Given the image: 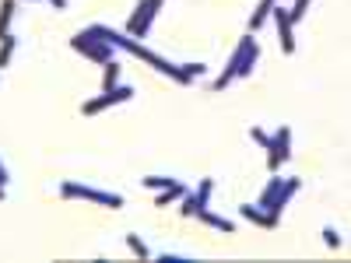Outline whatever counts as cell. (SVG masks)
Masks as SVG:
<instances>
[{"label": "cell", "mask_w": 351, "mask_h": 263, "mask_svg": "<svg viewBox=\"0 0 351 263\" xmlns=\"http://www.w3.org/2000/svg\"><path fill=\"white\" fill-rule=\"evenodd\" d=\"M162 4H165V0H137V8H134V14H130L123 32L130 39H144V36H148V28H152V21H155V14L162 11Z\"/></svg>", "instance_id": "5b68a950"}, {"label": "cell", "mask_w": 351, "mask_h": 263, "mask_svg": "<svg viewBox=\"0 0 351 263\" xmlns=\"http://www.w3.org/2000/svg\"><path fill=\"white\" fill-rule=\"evenodd\" d=\"M130 99H134V88H130V84H116V88H109V92H102V95H95V99H88V102L81 105V116L106 112L109 105H120V102H130Z\"/></svg>", "instance_id": "8992f818"}, {"label": "cell", "mask_w": 351, "mask_h": 263, "mask_svg": "<svg viewBox=\"0 0 351 263\" xmlns=\"http://www.w3.org/2000/svg\"><path fill=\"white\" fill-rule=\"evenodd\" d=\"M49 4H53L56 11H67V0H49Z\"/></svg>", "instance_id": "cb8c5ba5"}, {"label": "cell", "mask_w": 351, "mask_h": 263, "mask_svg": "<svg viewBox=\"0 0 351 263\" xmlns=\"http://www.w3.org/2000/svg\"><path fill=\"white\" fill-rule=\"evenodd\" d=\"M306 11H309V0H295V4H291V11H288L291 25H295V21H302V18H306Z\"/></svg>", "instance_id": "d6986e66"}, {"label": "cell", "mask_w": 351, "mask_h": 263, "mask_svg": "<svg viewBox=\"0 0 351 263\" xmlns=\"http://www.w3.org/2000/svg\"><path fill=\"white\" fill-rule=\"evenodd\" d=\"M324 242H327L330 249H341V236H337V228H334V225L324 228Z\"/></svg>", "instance_id": "44dd1931"}, {"label": "cell", "mask_w": 351, "mask_h": 263, "mask_svg": "<svg viewBox=\"0 0 351 263\" xmlns=\"http://www.w3.org/2000/svg\"><path fill=\"white\" fill-rule=\"evenodd\" d=\"M60 197H64V200H92V203H99V208H112V211H120L123 203H127L120 193H106V190H95V186L71 183V179L60 183Z\"/></svg>", "instance_id": "3957f363"}, {"label": "cell", "mask_w": 351, "mask_h": 263, "mask_svg": "<svg viewBox=\"0 0 351 263\" xmlns=\"http://www.w3.org/2000/svg\"><path fill=\"white\" fill-rule=\"evenodd\" d=\"M260 64V42L253 39V32H246L243 39H239V46L232 49V56H228V64H225V71L215 77V92H221V88H228L236 77H250L253 74V67Z\"/></svg>", "instance_id": "6da1fadb"}, {"label": "cell", "mask_w": 351, "mask_h": 263, "mask_svg": "<svg viewBox=\"0 0 351 263\" xmlns=\"http://www.w3.org/2000/svg\"><path fill=\"white\" fill-rule=\"evenodd\" d=\"M14 11H18V0H0V39L8 36V28L14 21Z\"/></svg>", "instance_id": "4fadbf2b"}, {"label": "cell", "mask_w": 351, "mask_h": 263, "mask_svg": "<svg viewBox=\"0 0 351 263\" xmlns=\"http://www.w3.org/2000/svg\"><path fill=\"white\" fill-rule=\"evenodd\" d=\"M274 4H278V0H260V4H256V11L250 14V28H246V32H253V36H256V32H260V25H263V21H267V18L274 14Z\"/></svg>", "instance_id": "8fae6325"}, {"label": "cell", "mask_w": 351, "mask_h": 263, "mask_svg": "<svg viewBox=\"0 0 351 263\" xmlns=\"http://www.w3.org/2000/svg\"><path fill=\"white\" fill-rule=\"evenodd\" d=\"M14 49H18V39L8 32L4 39H0V71H4L8 64H11V56H14Z\"/></svg>", "instance_id": "2e32d148"}, {"label": "cell", "mask_w": 351, "mask_h": 263, "mask_svg": "<svg viewBox=\"0 0 351 263\" xmlns=\"http://www.w3.org/2000/svg\"><path fill=\"white\" fill-rule=\"evenodd\" d=\"M299 186H302V179H295V175H278L274 172L267 179V186L260 190V208L274 218H281V211L288 208V200L299 193Z\"/></svg>", "instance_id": "7a4b0ae2"}, {"label": "cell", "mask_w": 351, "mask_h": 263, "mask_svg": "<svg viewBox=\"0 0 351 263\" xmlns=\"http://www.w3.org/2000/svg\"><path fill=\"white\" fill-rule=\"evenodd\" d=\"M190 190L183 186V183H172V186H165V190H158V197H155V208H169V203H176V200H183Z\"/></svg>", "instance_id": "7c38bea8"}, {"label": "cell", "mask_w": 351, "mask_h": 263, "mask_svg": "<svg viewBox=\"0 0 351 263\" xmlns=\"http://www.w3.org/2000/svg\"><path fill=\"white\" fill-rule=\"evenodd\" d=\"M8 186H11V172H8V165H4V162H0V200H4Z\"/></svg>", "instance_id": "7402d4cb"}, {"label": "cell", "mask_w": 351, "mask_h": 263, "mask_svg": "<svg viewBox=\"0 0 351 263\" xmlns=\"http://www.w3.org/2000/svg\"><path fill=\"white\" fill-rule=\"evenodd\" d=\"M102 67H106V74H102V92H109V88L120 84V60L112 56V60H109V64H102Z\"/></svg>", "instance_id": "5bb4252c"}, {"label": "cell", "mask_w": 351, "mask_h": 263, "mask_svg": "<svg viewBox=\"0 0 351 263\" xmlns=\"http://www.w3.org/2000/svg\"><path fill=\"white\" fill-rule=\"evenodd\" d=\"M183 71L197 81V77H204V74H208V67H204V64H183Z\"/></svg>", "instance_id": "603a6c76"}, {"label": "cell", "mask_w": 351, "mask_h": 263, "mask_svg": "<svg viewBox=\"0 0 351 263\" xmlns=\"http://www.w3.org/2000/svg\"><path fill=\"white\" fill-rule=\"evenodd\" d=\"M239 214L246 218V221H253V225H260V228H278L281 225V218H274V214H267L260 208V203H243L239 208Z\"/></svg>", "instance_id": "9c48e42d"}, {"label": "cell", "mask_w": 351, "mask_h": 263, "mask_svg": "<svg viewBox=\"0 0 351 263\" xmlns=\"http://www.w3.org/2000/svg\"><path fill=\"white\" fill-rule=\"evenodd\" d=\"M197 221H204L208 228H218V231H232V236H236V221H232V218H221V214H215L211 208L197 211Z\"/></svg>", "instance_id": "30bf717a"}, {"label": "cell", "mask_w": 351, "mask_h": 263, "mask_svg": "<svg viewBox=\"0 0 351 263\" xmlns=\"http://www.w3.org/2000/svg\"><path fill=\"white\" fill-rule=\"evenodd\" d=\"M197 211H200V200H197V193H186V197L180 200V214H183V218H197Z\"/></svg>", "instance_id": "ac0fdd59"}, {"label": "cell", "mask_w": 351, "mask_h": 263, "mask_svg": "<svg viewBox=\"0 0 351 263\" xmlns=\"http://www.w3.org/2000/svg\"><path fill=\"white\" fill-rule=\"evenodd\" d=\"M71 46L81 53V56H88V60H92V64H109L112 60V42H106L102 36H95L92 32V28H81V32L71 39Z\"/></svg>", "instance_id": "277c9868"}, {"label": "cell", "mask_w": 351, "mask_h": 263, "mask_svg": "<svg viewBox=\"0 0 351 263\" xmlns=\"http://www.w3.org/2000/svg\"><path fill=\"white\" fill-rule=\"evenodd\" d=\"M127 246H130V253L134 256H141V260H152L155 253L148 249V242H144L141 236H137V231H127Z\"/></svg>", "instance_id": "9a60e30c"}, {"label": "cell", "mask_w": 351, "mask_h": 263, "mask_svg": "<svg viewBox=\"0 0 351 263\" xmlns=\"http://www.w3.org/2000/svg\"><path fill=\"white\" fill-rule=\"evenodd\" d=\"M250 137H253V140L260 144V148H263V151H267V148H271V134H267V130H260V127H250Z\"/></svg>", "instance_id": "ffe728a7"}, {"label": "cell", "mask_w": 351, "mask_h": 263, "mask_svg": "<svg viewBox=\"0 0 351 263\" xmlns=\"http://www.w3.org/2000/svg\"><path fill=\"white\" fill-rule=\"evenodd\" d=\"M274 25H278V39H281V49L291 56L295 53V32H291V18H288V8H281V4H274Z\"/></svg>", "instance_id": "ba28073f"}, {"label": "cell", "mask_w": 351, "mask_h": 263, "mask_svg": "<svg viewBox=\"0 0 351 263\" xmlns=\"http://www.w3.org/2000/svg\"><path fill=\"white\" fill-rule=\"evenodd\" d=\"M144 190H165V186H172V183H180V179H172V175H144Z\"/></svg>", "instance_id": "e0dca14e"}, {"label": "cell", "mask_w": 351, "mask_h": 263, "mask_svg": "<svg viewBox=\"0 0 351 263\" xmlns=\"http://www.w3.org/2000/svg\"><path fill=\"white\" fill-rule=\"evenodd\" d=\"M291 158V130L288 127H278L271 134V148H267V168L271 172H281V165Z\"/></svg>", "instance_id": "52a82bcc"}]
</instances>
